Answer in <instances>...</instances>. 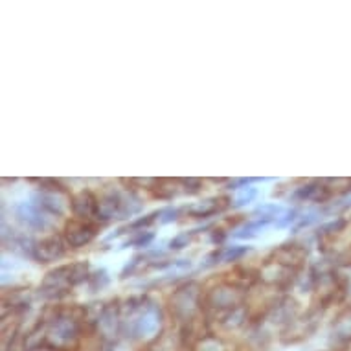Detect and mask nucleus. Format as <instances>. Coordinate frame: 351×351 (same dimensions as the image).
Returning <instances> with one entry per match:
<instances>
[{
	"instance_id": "obj_1",
	"label": "nucleus",
	"mask_w": 351,
	"mask_h": 351,
	"mask_svg": "<svg viewBox=\"0 0 351 351\" xmlns=\"http://www.w3.org/2000/svg\"><path fill=\"white\" fill-rule=\"evenodd\" d=\"M99 199L98 223H109L114 219H127L142 210V202L134 197V191H121L105 188Z\"/></svg>"
},
{
	"instance_id": "obj_2",
	"label": "nucleus",
	"mask_w": 351,
	"mask_h": 351,
	"mask_svg": "<svg viewBox=\"0 0 351 351\" xmlns=\"http://www.w3.org/2000/svg\"><path fill=\"white\" fill-rule=\"evenodd\" d=\"M72 269L70 263L61 267H56L50 272H47V276L43 278L39 287V296L50 302H58V300L66 298L72 293Z\"/></svg>"
},
{
	"instance_id": "obj_3",
	"label": "nucleus",
	"mask_w": 351,
	"mask_h": 351,
	"mask_svg": "<svg viewBox=\"0 0 351 351\" xmlns=\"http://www.w3.org/2000/svg\"><path fill=\"white\" fill-rule=\"evenodd\" d=\"M98 232L99 223H96V221H83V219L72 217L64 223L61 236L64 237V241H66L70 248L77 250V248L90 245L96 239V236H98Z\"/></svg>"
},
{
	"instance_id": "obj_4",
	"label": "nucleus",
	"mask_w": 351,
	"mask_h": 351,
	"mask_svg": "<svg viewBox=\"0 0 351 351\" xmlns=\"http://www.w3.org/2000/svg\"><path fill=\"white\" fill-rule=\"evenodd\" d=\"M69 248L70 247L66 245L63 236L50 234V236L43 237L40 241H35L34 259L39 263H53V261L64 258Z\"/></svg>"
},
{
	"instance_id": "obj_5",
	"label": "nucleus",
	"mask_w": 351,
	"mask_h": 351,
	"mask_svg": "<svg viewBox=\"0 0 351 351\" xmlns=\"http://www.w3.org/2000/svg\"><path fill=\"white\" fill-rule=\"evenodd\" d=\"M305 256H307L305 247L296 245V243H289V245H280L278 248H274L267 259H271V261L285 267V269L300 272L305 267Z\"/></svg>"
},
{
	"instance_id": "obj_6",
	"label": "nucleus",
	"mask_w": 351,
	"mask_h": 351,
	"mask_svg": "<svg viewBox=\"0 0 351 351\" xmlns=\"http://www.w3.org/2000/svg\"><path fill=\"white\" fill-rule=\"evenodd\" d=\"M15 217L28 230H47V228H50V219H52V215H48L43 208H39L32 201L21 202L15 208Z\"/></svg>"
},
{
	"instance_id": "obj_7",
	"label": "nucleus",
	"mask_w": 351,
	"mask_h": 351,
	"mask_svg": "<svg viewBox=\"0 0 351 351\" xmlns=\"http://www.w3.org/2000/svg\"><path fill=\"white\" fill-rule=\"evenodd\" d=\"M70 210L74 217L83 221H96L98 223L99 199L93 190H81L80 193L70 197ZM101 225V223H99Z\"/></svg>"
},
{
	"instance_id": "obj_8",
	"label": "nucleus",
	"mask_w": 351,
	"mask_h": 351,
	"mask_svg": "<svg viewBox=\"0 0 351 351\" xmlns=\"http://www.w3.org/2000/svg\"><path fill=\"white\" fill-rule=\"evenodd\" d=\"M158 328H160V315H158V309L155 307V304L149 300V304L140 311L136 320H133L131 333L134 337H138V339H144V337L155 335Z\"/></svg>"
},
{
	"instance_id": "obj_9",
	"label": "nucleus",
	"mask_w": 351,
	"mask_h": 351,
	"mask_svg": "<svg viewBox=\"0 0 351 351\" xmlns=\"http://www.w3.org/2000/svg\"><path fill=\"white\" fill-rule=\"evenodd\" d=\"M230 206H234V201L232 197L221 195V197H212V199H206V201L195 202L191 206H186L184 212L193 219H208L215 215V213H221L228 210Z\"/></svg>"
},
{
	"instance_id": "obj_10",
	"label": "nucleus",
	"mask_w": 351,
	"mask_h": 351,
	"mask_svg": "<svg viewBox=\"0 0 351 351\" xmlns=\"http://www.w3.org/2000/svg\"><path fill=\"white\" fill-rule=\"evenodd\" d=\"M331 195H333V191L329 190L328 186H324L322 182H309V184L296 188L291 197H293V201L298 202H326Z\"/></svg>"
},
{
	"instance_id": "obj_11",
	"label": "nucleus",
	"mask_w": 351,
	"mask_h": 351,
	"mask_svg": "<svg viewBox=\"0 0 351 351\" xmlns=\"http://www.w3.org/2000/svg\"><path fill=\"white\" fill-rule=\"evenodd\" d=\"M63 193H48V191H37L34 197V202L39 208H43L48 215L52 217H61L66 208V202L61 199Z\"/></svg>"
},
{
	"instance_id": "obj_12",
	"label": "nucleus",
	"mask_w": 351,
	"mask_h": 351,
	"mask_svg": "<svg viewBox=\"0 0 351 351\" xmlns=\"http://www.w3.org/2000/svg\"><path fill=\"white\" fill-rule=\"evenodd\" d=\"M177 180H169V179H153V184H151L149 191L151 195L155 199H162V201H169L173 197L177 195Z\"/></svg>"
},
{
	"instance_id": "obj_13",
	"label": "nucleus",
	"mask_w": 351,
	"mask_h": 351,
	"mask_svg": "<svg viewBox=\"0 0 351 351\" xmlns=\"http://www.w3.org/2000/svg\"><path fill=\"white\" fill-rule=\"evenodd\" d=\"M155 239V234L147 230H138L133 232V236L129 237L127 241L121 243V248L127 247H149V243Z\"/></svg>"
},
{
	"instance_id": "obj_14",
	"label": "nucleus",
	"mask_w": 351,
	"mask_h": 351,
	"mask_svg": "<svg viewBox=\"0 0 351 351\" xmlns=\"http://www.w3.org/2000/svg\"><path fill=\"white\" fill-rule=\"evenodd\" d=\"M34 182L39 184V191H48V193H63V195H69V190L66 186L58 179H34Z\"/></svg>"
},
{
	"instance_id": "obj_15",
	"label": "nucleus",
	"mask_w": 351,
	"mask_h": 351,
	"mask_svg": "<svg viewBox=\"0 0 351 351\" xmlns=\"http://www.w3.org/2000/svg\"><path fill=\"white\" fill-rule=\"evenodd\" d=\"M110 283V278H109V272L105 271V269H99V271L93 272L90 274V280H88V287L93 293H98V291H104L107 285Z\"/></svg>"
},
{
	"instance_id": "obj_16",
	"label": "nucleus",
	"mask_w": 351,
	"mask_h": 351,
	"mask_svg": "<svg viewBox=\"0 0 351 351\" xmlns=\"http://www.w3.org/2000/svg\"><path fill=\"white\" fill-rule=\"evenodd\" d=\"M250 250V247H241V245H232V247H223V263H232L239 261L245 254Z\"/></svg>"
},
{
	"instance_id": "obj_17",
	"label": "nucleus",
	"mask_w": 351,
	"mask_h": 351,
	"mask_svg": "<svg viewBox=\"0 0 351 351\" xmlns=\"http://www.w3.org/2000/svg\"><path fill=\"white\" fill-rule=\"evenodd\" d=\"M199 232L201 230L182 232V234H179V236H175L171 241H169V250H182V248H186L191 241H193V236L199 234Z\"/></svg>"
},
{
	"instance_id": "obj_18",
	"label": "nucleus",
	"mask_w": 351,
	"mask_h": 351,
	"mask_svg": "<svg viewBox=\"0 0 351 351\" xmlns=\"http://www.w3.org/2000/svg\"><path fill=\"white\" fill-rule=\"evenodd\" d=\"M258 197V190L254 186H245L237 191V195L234 197V206H245L248 202H252Z\"/></svg>"
},
{
	"instance_id": "obj_19",
	"label": "nucleus",
	"mask_w": 351,
	"mask_h": 351,
	"mask_svg": "<svg viewBox=\"0 0 351 351\" xmlns=\"http://www.w3.org/2000/svg\"><path fill=\"white\" fill-rule=\"evenodd\" d=\"M179 184L182 186V191L188 193V195H195V193H199L202 190V180L193 179V177H190V179H180Z\"/></svg>"
},
{
	"instance_id": "obj_20",
	"label": "nucleus",
	"mask_w": 351,
	"mask_h": 351,
	"mask_svg": "<svg viewBox=\"0 0 351 351\" xmlns=\"http://www.w3.org/2000/svg\"><path fill=\"white\" fill-rule=\"evenodd\" d=\"M184 212V208H164L160 210V219H158V223L162 225H167V223H173V221H177L180 217V213Z\"/></svg>"
},
{
	"instance_id": "obj_21",
	"label": "nucleus",
	"mask_w": 351,
	"mask_h": 351,
	"mask_svg": "<svg viewBox=\"0 0 351 351\" xmlns=\"http://www.w3.org/2000/svg\"><path fill=\"white\" fill-rule=\"evenodd\" d=\"M217 263H223V247H217L215 250L206 254V258H204L201 267L202 269H210V267H215Z\"/></svg>"
},
{
	"instance_id": "obj_22",
	"label": "nucleus",
	"mask_w": 351,
	"mask_h": 351,
	"mask_svg": "<svg viewBox=\"0 0 351 351\" xmlns=\"http://www.w3.org/2000/svg\"><path fill=\"white\" fill-rule=\"evenodd\" d=\"M142 261H144V256H134V258L131 259V261H129V263H127L125 269H123V271H121V276H120V278L131 276V274H133V272L136 271V267H138L140 263H142Z\"/></svg>"
},
{
	"instance_id": "obj_23",
	"label": "nucleus",
	"mask_w": 351,
	"mask_h": 351,
	"mask_svg": "<svg viewBox=\"0 0 351 351\" xmlns=\"http://www.w3.org/2000/svg\"><path fill=\"white\" fill-rule=\"evenodd\" d=\"M226 236H228V234L225 232V228H213L212 243H213V245H217V247H221V245L225 243Z\"/></svg>"
},
{
	"instance_id": "obj_24",
	"label": "nucleus",
	"mask_w": 351,
	"mask_h": 351,
	"mask_svg": "<svg viewBox=\"0 0 351 351\" xmlns=\"http://www.w3.org/2000/svg\"><path fill=\"white\" fill-rule=\"evenodd\" d=\"M39 351H45V350H39Z\"/></svg>"
}]
</instances>
